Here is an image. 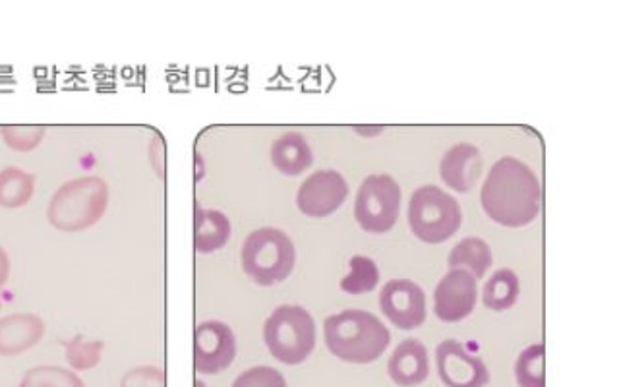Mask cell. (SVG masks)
Instances as JSON below:
<instances>
[{"mask_svg":"<svg viewBox=\"0 0 621 387\" xmlns=\"http://www.w3.org/2000/svg\"><path fill=\"white\" fill-rule=\"evenodd\" d=\"M480 203L491 221L517 229L532 223L540 213L542 186L527 163L506 155L488 170Z\"/></svg>","mask_w":621,"mask_h":387,"instance_id":"1","label":"cell"},{"mask_svg":"<svg viewBox=\"0 0 621 387\" xmlns=\"http://www.w3.org/2000/svg\"><path fill=\"white\" fill-rule=\"evenodd\" d=\"M323 339L331 355L351 364H370L384 355L392 333L366 310L346 308L323 322Z\"/></svg>","mask_w":621,"mask_h":387,"instance_id":"2","label":"cell"},{"mask_svg":"<svg viewBox=\"0 0 621 387\" xmlns=\"http://www.w3.org/2000/svg\"><path fill=\"white\" fill-rule=\"evenodd\" d=\"M108 208V185L100 175L70 178L54 190L46 219L62 232L90 229L105 216Z\"/></svg>","mask_w":621,"mask_h":387,"instance_id":"3","label":"cell"},{"mask_svg":"<svg viewBox=\"0 0 621 387\" xmlns=\"http://www.w3.org/2000/svg\"><path fill=\"white\" fill-rule=\"evenodd\" d=\"M240 262L246 275L258 285L271 286L291 275L297 248L291 237L277 227H260L242 242Z\"/></svg>","mask_w":621,"mask_h":387,"instance_id":"4","label":"cell"},{"mask_svg":"<svg viewBox=\"0 0 621 387\" xmlns=\"http://www.w3.org/2000/svg\"><path fill=\"white\" fill-rule=\"evenodd\" d=\"M263 341L279 363L302 364L318 341L314 317L300 304H279L263 322Z\"/></svg>","mask_w":621,"mask_h":387,"instance_id":"5","label":"cell"},{"mask_svg":"<svg viewBox=\"0 0 621 387\" xmlns=\"http://www.w3.org/2000/svg\"><path fill=\"white\" fill-rule=\"evenodd\" d=\"M408 224L416 239L439 244L452 239L463 223V209L455 196L436 185L418 186L408 200Z\"/></svg>","mask_w":621,"mask_h":387,"instance_id":"6","label":"cell"},{"mask_svg":"<svg viewBox=\"0 0 621 387\" xmlns=\"http://www.w3.org/2000/svg\"><path fill=\"white\" fill-rule=\"evenodd\" d=\"M401 211V186L392 175H369L354 198V219L372 234L392 231Z\"/></svg>","mask_w":621,"mask_h":387,"instance_id":"7","label":"cell"},{"mask_svg":"<svg viewBox=\"0 0 621 387\" xmlns=\"http://www.w3.org/2000/svg\"><path fill=\"white\" fill-rule=\"evenodd\" d=\"M237 356V339L221 320H206L194 330V370L214 376L227 370Z\"/></svg>","mask_w":621,"mask_h":387,"instance_id":"8","label":"cell"},{"mask_svg":"<svg viewBox=\"0 0 621 387\" xmlns=\"http://www.w3.org/2000/svg\"><path fill=\"white\" fill-rule=\"evenodd\" d=\"M436 370L445 387H486L490 370L470 348L457 339H445L436 347Z\"/></svg>","mask_w":621,"mask_h":387,"instance_id":"9","label":"cell"},{"mask_svg":"<svg viewBox=\"0 0 621 387\" xmlns=\"http://www.w3.org/2000/svg\"><path fill=\"white\" fill-rule=\"evenodd\" d=\"M478 301V283L470 271L453 268L434 289V314L445 324L470 316Z\"/></svg>","mask_w":621,"mask_h":387,"instance_id":"10","label":"cell"},{"mask_svg":"<svg viewBox=\"0 0 621 387\" xmlns=\"http://www.w3.org/2000/svg\"><path fill=\"white\" fill-rule=\"evenodd\" d=\"M380 308L400 330H416L426 322V293L411 279H392L380 291Z\"/></svg>","mask_w":621,"mask_h":387,"instance_id":"11","label":"cell"},{"mask_svg":"<svg viewBox=\"0 0 621 387\" xmlns=\"http://www.w3.org/2000/svg\"><path fill=\"white\" fill-rule=\"evenodd\" d=\"M349 196L346 178L335 169L314 170L297 190V206L308 217H328L338 211Z\"/></svg>","mask_w":621,"mask_h":387,"instance_id":"12","label":"cell"},{"mask_svg":"<svg viewBox=\"0 0 621 387\" xmlns=\"http://www.w3.org/2000/svg\"><path fill=\"white\" fill-rule=\"evenodd\" d=\"M484 159L475 144L459 142L445 151L439 161V175L455 192H468L483 175Z\"/></svg>","mask_w":621,"mask_h":387,"instance_id":"13","label":"cell"},{"mask_svg":"<svg viewBox=\"0 0 621 387\" xmlns=\"http://www.w3.org/2000/svg\"><path fill=\"white\" fill-rule=\"evenodd\" d=\"M387 374L395 386H421L429 374V355L426 345L416 337H408L400 343L387 360Z\"/></svg>","mask_w":621,"mask_h":387,"instance_id":"14","label":"cell"},{"mask_svg":"<svg viewBox=\"0 0 621 387\" xmlns=\"http://www.w3.org/2000/svg\"><path fill=\"white\" fill-rule=\"evenodd\" d=\"M45 335V322L31 312H14L0 317V356L22 355Z\"/></svg>","mask_w":621,"mask_h":387,"instance_id":"15","label":"cell"},{"mask_svg":"<svg viewBox=\"0 0 621 387\" xmlns=\"http://www.w3.org/2000/svg\"><path fill=\"white\" fill-rule=\"evenodd\" d=\"M271 163L287 177H297L314 163V151L300 132H284L271 144Z\"/></svg>","mask_w":621,"mask_h":387,"instance_id":"16","label":"cell"},{"mask_svg":"<svg viewBox=\"0 0 621 387\" xmlns=\"http://www.w3.org/2000/svg\"><path fill=\"white\" fill-rule=\"evenodd\" d=\"M229 217L219 209L194 208V250L200 254H211L221 250L230 239Z\"/></svg>","mask_w":621,"mask_h":387,"instance_id":"17","label":"cell"},{"mask_svg":"<svg viewBox=\"0 0 621 387\" xmlns=\"http://www.w3.org/2000/svg\"><path fill=\"white\" fill-rule=\"evenodd\" d=\"M491 262H494V255H491L490 244L478 237L459 240L447 255L449 270L463 268V270L470 271L476 279L484 278V273L490 270Z\"/></svg>","mask_w":621,"mask_h":387,"instance_id":"18","label":"cell"},{"mask_svg":"<svg viewBox=\"0 0 621 387\" xmlns=\"http://www.w3.org/2000/svg\"><path fill=\"white\" fill-rule=\"evenodd\" d=\"M35 192V177L22 167L8 165L0 169V208H23Z\"/></svg>","mask_w":621,"mask_h":387,"instance_id":"19","label":"cell"},{"mask_svg":"<svg viewBox=\"0 0 621 387\" xmlns=\"http://www.w3.org/2000/svg\"><path fill=\"white\" fill-rule=\"evenodd\" d=\"M519 291H521V285H519V278L514 270L501 268V270L494 271L483 286L484 306L496 310V312L509 310L519 299Z\"/></svg>","mask_w":621,"mask_h":387,"instance_id":"20","label":"cell"},{"mask_svg":"<svg viewBox=\"0 0 621 387\" xmlns=\"http://www.w3.org/2000/svg\"><path fill=\"white\" fill-rule=\"evenodd\" d=\"M545 343L522 348L515 363V381L519 387H546Z\"/></svg>","mask_w":621,"mask_h":387,"instance_id":"21","label":"cell"},{"mask_svg":"<svg viewBox=\"0 0 621 387\" xmlns=\"http://www.w3.org/2000/svg\"><path fill=\"white\" fill-rule=\"evenodd\" d=\"M18 387H87L76 372L54 364L33 366L23 374Z\"/></svg>","mask_w":621,"mask_h":387,"instance_id":"22","label":"cell"},{"mask_svg":"<svg viewBox=\"0 0 621 387\" xmlns=\"http://www.w3.org/2000/svg\"><path fill=\"white\" fill-rule=\"evenodd\" d=\"M351 271L341 279V289L349 294L370 293L380 283V270L369 255L356 254L349 260Z\"/></svg>","mask_w":621,"mask_h":387,"instance_id":"23","label":"cell"},{"mask_svg":"<svg viewBox=\"0 0 621 387\" xmlns=\"http://www.w3.org/2000/svg\"><path fill=\"white\" fill-rule=\"evenodd\" d=\"M66 363L74 372L92 370L103 358L105 343L101 339H85L84 335H76L70 341H64Z\"/></svg>","mask_w":621,"mask_h":387,"instance_id":"24","label":"cell"},{"mask_svg":"<svg viewBox=\"0 0 621 387\" xmlns=\"http://www.w3.org/2000/svg\"><path fill=\"white\" fill-rule=\"evenodd\" d=\"M45 124H4L0 126V138L14 151H33L45 139Z\"/></svg>","mask_w":621,"mask_h":387,"instance_id":"25","label":"cell"},{"mask_svg":"<svg viewBox=\"0 0 621 387\" xmlns=\"http://www.w3.org/2000/svg\"><path fill=\"white\" fill-rule=\"evenodd\" d=\"M230 387H289L287 386V379H284L283 374L273 368V366H266V364H260V366H252L248 370L238 374L235 381L230 384Z\"/></svg>","mask_w":621,"mask_h":387,"instance_id":"26","label":"cell"},{"mask_svg":"<svg viewBox=\"0 0 621 387\" xmlns=\"http://www.w3.org/2000/svg\"><path fill=\"white\" fill-rule=\"evenodd\" d=\"M121 387H167V376L159 366L142 364L124 374Z\"/></svg>","mask_w":621,"mask_h":387,"instance_id":"27","label":"cell"},{"mask_svg":"<svg viewBox=\"0 0 621 387\" xmlns=\"http://www.w3.org/2000/svg\"><path fill=\"white\" fill-rule=\"evenodd\" d=\"M8 278H10V255L4 248L0 247V291H2V286L7 285Z\"/></svg>","mask_w":621,"mask_h":387,"instance_id":"28","label":"cell"},{"mask_svg":"<svg viewBox=\"0 0 621 387\" xmlns=\"http://www.w3.org/2000/svg\"><path fill=\"white\" fill-rule=\"evenodd\" d=\"M354 130L361 132V134H377V132H382V126H376V128H362V126H354Z\"/></svg>","mask_w":621,"mask_h":387,"instance_id":"29","label":"cell"},{"mask_svg":"<svg viewBox=\"0 0 621 387\" xmlns=\"http://www.w3.org/2000/svg\"><path fill=\"white\" fill-rule=\"evenodd\" d=\"M194 387H207L201 379H194Z\"/></svg>","mask_w":621,"mask_h":387,"instance_id":"30","label":"cell"},{"mask_svg":"<svg viewBox=\"0 0 621 387\" xmlns=\"http://www.w3.org/2000/svg\"><path fill=\"white\" fill-rule=\"evenodd\" d=\"M0 308H2V302H0Z\"/></svg>","mask_w":621,"mask_h":387,"instance_id":"31","label":"cell"}]
</instances>
